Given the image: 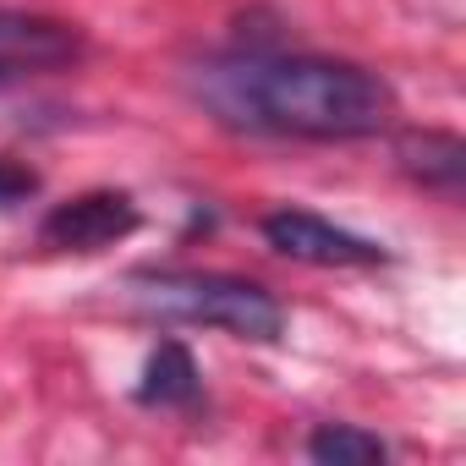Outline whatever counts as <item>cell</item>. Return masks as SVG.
<instances>
[{"mask_svg": "<svg viewBox=\"0 0 466 466\" xmlns=\"http://www.w3.org/2000/svg\"><path fill=\"white\" fill-rule=\"evenodd\" d=\"M192 88L225 127L269 132V137L351 143L384 132L395 116V94L379 72L329 56L237 50L198 66Z\"/></svg>", "mask_w": 466, "mask_h": 466, "instance_id": "6da1fadb", "label": "cell"}, {"mask_svg": "<svg viewBox=\"0 0 466 466\" xmlns=\"http://www.w3.org/2000/svg\"><path fill=\"white\" fill-rule=\"evenodd\" d=\"M127 297L159 319L176 324H203L219 335H237V340H280L286 335V308L237 275H198V269H143L127 280Z\"/></svg>", "mask_w": 466, "mask_h": 466, "instance_id": "7a4b0ae2", "label": "cell"}, {"mask_svg": "<svg viewBox=\"0 0 466 466\" xmlns=\"http://www.w3.org/2000/svg\"><path fill=\"white\" fill-rule=\"evenodd\" d=\"M264 242L297 264H313V269H368V264H384L390 253L357 230L324 219V214H308V208H275L264 214Z\"/></svg>", "mask_w": 466, "mask_h": 466, "instance_id": "3957f363", "label": "cell"}, {"mask_svg": "<svg viewBox=\"0 0 466 466\" xmlns=\"http://www.w3.org/2000/svg\"><path fill=\"white\" fill-rule=\"evenodd\" d=\"M137 230V203L127 192H77L56 203L39 225V242L61 253H99Z\"/></svg>", "mask_w": 466, "mask_h": 466, "instance_id": "277c9868", "label": "cell"}, {"mask_svg": "<svg viewBox=\"0 0 466 466\" xmlns=\"http://www.w3.org/2000/svg\"><path fill=\"white\" fill-rule=\"evenodd\" d=\"M83 50V34L72 23L39 17V12H0V61L28 72V66H61Z\"/></svg>", "mask_w": 466, "mask_h": 466, "instance_id": "5b68a950", "label": "cell"}, {"mask_svg": "<svg viewBox=\"0 0 466 466\" xmlns=\"http://www.w3.org/2000/svg\"><path fill=\"white\" fill-rule=\"evenodd\" d=\"M198 395H203V379H198L192 351L181 340H159V351H148V362H143L137 400L159 406V411H181V406H198Z\"/></svg>", "mask_w": 466, "mask_h": 466, "instance_id": "8992f818", "label": "cell"}, {"mask_svg": "<svg viewBox=\"0 0 466 466\" xmlns=\"http://www.w3.org/2000/svg\"><path fill=\"white\" fill-rule=\"evenodd\" d=\"M400 165L422 181V187H439V192H461V176H466V148L455 132H406L400 137Z\"/></svg>", "mask_w": 466, "mask_h": 466, "instance_id": "52a82bcc", "label": "cell"}, {"mask_svg": "<svg viewBox=\"0 0 466 466\" xmlns=\"http://www.w3.org/2000/svg\"><path fill=\"white\" fill-rule=\"evenodd\" d=\"M308 455L319 466H379L390 455V444L368 428H351V422H324L308 433Z\"/></svg>", "mask_w": 466, "mask_h": 466, "instance_id": "ba28073f", "label": "cell"}, {"mask_svg": "<svg viewBox=\"0 0 466 466\" xmlns=\"http://www.w3.org/2000/svg\"><path fill=\"white\" fill-rule=\"evenodd\" d=\"M39 192V176L17 159H0V208H12V203H28Z\"/></svg>", "mask_w": 466, "mask_h": 466, "instance_id": "9c48e42d", "label": "cell"}, {"mask_svg": "<svg viewBox=\"0 0 466 466\" xmlns=\"http://www.w3.org/2000/svg\"><path fill=\"white\" fill-rule=\"evenodd\" d=\"M12 77H17V66H6V61H0V88H6Z\"/></svg>", "mask_w": 466, "mask_h": 466, "instance_id": "30bf717a", "label": "cell"}]
</instances>
